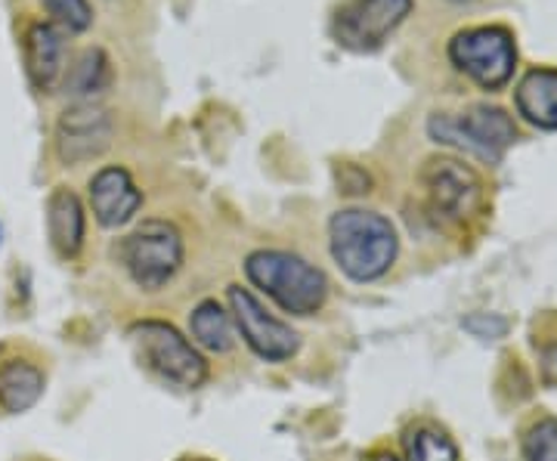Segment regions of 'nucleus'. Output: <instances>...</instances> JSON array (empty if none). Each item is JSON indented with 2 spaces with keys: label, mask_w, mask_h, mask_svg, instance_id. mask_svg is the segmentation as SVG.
Instances as JSON below:
<instances>
[{
  "label": "nucleus",
  "mask_w": 557,
  "mask_h": 461,
  "mask_svg": "<svg viewBox=\"0 0 557 461\" xmlns=\"http://www.w3.org/2000/svg\"><path fill=\"white\" fill-rule=\"evenodd\" d=\"M25 72L40 94H57L69 68V43L65 32L53 22H32L22 35Z\"/></svg>",
  "instance_id": "9b49d317"
},
{
  "label": "nucleus",
  "mask_w": 557,
  "mask_h": 461,
  "mask_svg": "<svg viewBox=\"0 0 557 461\" xmlns=\"http://www.w3.org/2000/svg\"><path fill=\"white\" fill-rule=\"evenodd\" d=\"M47 13L53 16V25H60L62 32H87L94 22V10L87 0H44Z\"/></svg>",
  "instance_id": "6ab92c4d"
},
{
  "label": "nucleus",
  "mask_w": 557,
  "mask_h": 461,
  "mask_svg": "<svg viewBox=\"0 0 557 461\" xmlns=\"http://www.w3.org/2000/svg\"><path fill=\"white\" fill-rule=\"evenodd\" d=\"M449 60L483 90H502L518 68L515 35L502 25L465 28L449 40Z\"/></svg>",
  "instance_id": "7ed1b4c3"
},
{
  "label": "nucleus",
  "mask_w": 557,
  "mask_h": 461,
  "mask_svg": "<svg viewBox=\"0 0 557 461\" xmlns=\"http://www.w3.org/2000/svg\"><path fill=\"white\" fill-rule=\"evenodd\" d=\"M421 180L428 189L431 208L443 217L465 221V217L478 214L480 199H483V183L468 164L456 159H431Z\"/></svg>",
  "instance_id": "1a4fd4ad"
},
{
  "label": "nucleus",
  "mask_w": 557,
  "mask_h": 461,
  "mask_svg": "<svg viewBox=\"0 0 557 461\" xmlns=\"http://www.w3.org/2000/svg\"><path fill=\"white\" fill-rule=\"evenodd\" d=\"M44 394V375L32 362H3L0 365V409L7 412H25L40 400Z\"/></svg>",
  "instance_id": "dca6fc26"
},
{
  "label": "nucleus",
  "mask_w": 557,
  "mask_h": 461,
  "mask_svg": "<svg viewBox=\"0 0 557 461\" xmlns=\"http://www.w3.org/2000/svg\"><path fill=\"white\" fill-rule=\"evenodd\" d=\"M518 112L542 130H557V72L555 68H533L518 84Z\"/></svg>",
  "instance_id": "ddd939ff"
},
{
  "label": "nucleus",
  "mask_w": 557,
  "mask_h": 461,
  "mask_svg": "<svg viewBox=\"0 0 557 461\" xmlns=\"http://www.w3.org/2000/svg\"><path fill=\"white\" fill-rule=\"evenodd\" d=\"M189 328H193V338L211 350V353H226L233 347V325H230V316L223 313V307L218 301H205L196 307L193 320H189Z\"/></svg>",
  "instance_id": "f3484780"
},
{
  "label": "nucleus",
  "mask_w": 557,
  "mask_h": 461,
  "mask_svg": "<svg viewBox=\"0 0 557 461\" xmlns=\"http://www.w3.org/2000/svg\"><path fill=\"white\" fill-rule=\"evenodd\" d=\"M406 456L409 461H458V449L443 431L418 427L406 437Z\"/></svg>",
  "instance_id": "a211bd4d"
},
{
  "label": "nucleus",
  "mask_w": 557,
  "mask_h": 461,
  "mask_svg": "<svg viewBox=\"0 0 557 461\" xmlns=\"http://www.w3.org/2000/svg\"><path fill=\"white\" fill-rule=\"evenodd\" d=\"M542 372H545V378L552 384H557V344L552 347H545L542 350Z\"/></svg>",
  "instance_id": "412c9836"
},
{
  "label": "nucleus",
  "mask_w": 557,
  "mask_h": 461,
  "mask_svg": "<svg viewBox=\"0 0 557 461\" xmlns=\"http://www.w3.org/2000/svg\"><path fill=\"white\" fill-rule=\"evenodd\" d=\"M332 258L357 282H372L391 270L397 258V229L375 211L347 208L329 223Z\"/></svg>",
  "instance_id": "f257e3e1"
},
{
  "label": "nucleus",
  "mask_w": 557,
  "mask_h": 461,
  "mask_svg": "<svg viewBox=\"0 0 557 461\" xmlns=\"http://www.w3.org/2000/svg\"><path fill=\"white\" fill-rule=\"evenodd\" d=\"M115 121L97 102H75L57 124V155L62 164H84L100 159L112 146Z\"/></svg>",
  "instance_id": "6e6552de"
},
{
  "label": "nucleus",
  "mask_w": 557,
  "mask_h": 461,
  "mask_svg": "<svg viewBox=\"0 0 557 461\" xmlns=\"http://www.w3.org/2000/svg\"><path fill=\"white\" fill-rule=\"evenodd\" d=\"M523 456H527V461H557L555 419H542V422L527 434V440H523Z\"/></svg>",
  "instance_id": "aec40b11"
},
{
  "label": "nucleus",
  "mask_w": 557,
  "mask_h": 461,
  "mask_svg": "<svg viewBox=\"0 0 557 461\" xmlns=\"http://www.w3.org/2000/svg\"><path fill=\"white\" fill-rule=\"evenodd\" d=\"M412 0H347L335 16V40L354 53H372L409 16Z\"/></svg>",
  "instance_id": "0eeeda50"
},
{
  "label": "nucleus",
  "mask_w": 557,
  "mask_h": 461,
  "mask_svg": "<svg viewBox=\"0 0 557 461\" xmlns=\"http://www.w3.org/2000/svg\"><path fill=\"white\" fill-rule=\"evenodd\" d=\"M47 229L60 258H75L84 245V204L72 189H57L47 204Z\"/></svg>",
  "instance_id": "4468645a"
},
{
  "label": "nucleus",
  "mask_w": 557,
  "mask_h": 461,
  "mask_svg": "<svg viewBox=\"0 0 557 461\" xmlns=\"http://www.w3.org/2000/svg\"><path fill=\"white\" fill-rule=\"evenodd\" d=\"M230 303H233V313H236V325H239L242 338L248 341V347L270 362L292 360L298 353V335L278 322L276 316H270L263 310V303L248 291V288H239L233 285L230 288Z\"/></svg>",
  "instance_id": "9d476101"
},
{
  "label": "nucleus",
  "mask_w": 557,
  "mask_h": 461,
  "mask_svg": "<svg viewBox=\"0 0 557 461\" xmlns=\"http://www.w3.org/2000/svg\"><path fill=\"white\" fill-rule=\"evenodd\" d=\"M428 134L434 142L458 146L483 161H498L502 152L518 140V127L496 105H471L456 115H431Z\"/></svg>",
  "instance_id": "20e7f679"
},
{
  "label": "nucleus",
  "mask_w": 557,
  "mask_h": 461,
  "mask_svg": "<svg viewBox=\"0 0 557 461\" xmlns=\"http://www.w3.org/2000/svg\"><path fill=\"white\" fill-rule=\"evenodd\" d=\"M193 461H201V459H193Z\"/></svg>",
  "instance_id": "b1692460"
},
{
  "label": "nucleus",
  "mask_w": 557,
  "mask_h": 461,
  "mask_svg": "<svg viewBox=\"0 0 557 461\" xmlns=\"http://www.w3.org/2000/svg\"><path fill=\"white\" fill-rule=\"evenodd\" d=\"M245 273L260 291H267L282 310L295 316L317 313L329 298L325 273L288 251H255L245 261Z\"/></svg>",
  "instance_id": "f03ea898"
},
{
  "label": "nucleus",
  "mask_w": 557,
  "mask_h": 461,
  "mask_svg": "<svg viewBox=\"0 0 557 461\" xmlns=\"http://www.w3.org/2000/svg\"><path fill=\"white\" fill-rule=\"evenodd\" d=\"M90 204H94L97 221L115 229L137 214L143 204V192L137 189L134 177L127 174V167L109 164V167L97 171V177L90 180Z\"/></svg>",
  "instance_id": "f8f14e48"
},
{
  "label": "nucleus",
  "mask_w": 557,
  "mask_h": 461,
  "mask_svg": "<svg viewBox=\"0 0 557 461\" xmlns=\"http://www.w3.org/2000/svg\"><path fill=\"white\" fill-rule=\"evenodd\" d=\"M453 3H471V0H453Z\"/></svg>",
  "instance_id": "5701e85b"
},
{
  "label": "nucleus",
  "mask_w": 557,
  "mask_h": 461,
  "mask_svg": "<svg viewBox=\"0 0 557 461\" xmlns=\"http://www.w3.org/2000/svg\"><path fill=\"white\" fill-rule=\"evenodd\" d=\"M372 461H397V459H394V456H375Z\"/></svg>",
  "instance_id": "4be33fe9"
},
{
  "label": "nucleus",
  "mask_w": 557,
  "mask_h": 461,
  "mask_svg": "<svg viewBox=\"0 0 557 461\" xmlns=\"http://www.w3.org/2000/svg\"><path fill=\"white\" fill-rule=\"evenodd\" d=\"M134 341L139 347V357L149 369H156L168 382L180 387H199L208 378V362L201 360L199 350L180 335L168 322L146 320L134 325Z\"/></svg>",
  "instance_id": "423d86ee"
},
{
  "label": "nucleus",
  "mask_w": 557,
  "mask_h": 461,
  "mask_svg": "<svg viewBox=\"0 0 557 461\" xmlns=\"http://www.w3.org/2000/svg\"><path fill=\"white\" fill-rule=\"evenodd\" d=\"M121 261L139 288L156 291L183 266V236L174 223L143 221L121 245Z\"/></svg>",
  "instance_id": "39448f33"
},
{
  "label": "nucleus",
  "mask_w": 557,
  "mask_h": 461,
  "mask_svg": "<svg viewBox=\"0 0 557 461\" xmlns=\"http://www.w3.org/2000/svg\"><path fill=\"white\" fill-rule=\"evenodd\" d=\"M109 80H112V62L106 57V50L87 47L78 60L65 68L62 90L78 102H94V97H100L102 90L109 87Z\"/></svg>",
  "instance_id": "2eb2a0df"
}]
</instances>
